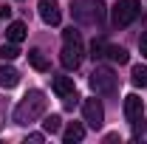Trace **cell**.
Here are the masks:
<instances>
[{
	"label": "cell",
	"instance_id": "cell-1",
	"mask_svg": "<svg viewBox=\"0 0 147 144\" xmlns=\"http://www.w3.org/2000/svg\"><path fill=\"white\" fill-rule=\"evenodd\" d=\"M42 113H45V93L42 90H28L23 96V102L14 108V122L17 124H31Z\"/></svg>",
	"mask_w": 147,
	"mask_h": 144
},
{
	"label": "cell",
	"instance_id": "cell-2",
	"mask_svg": "<svg viewBox=\"0 0 147 144\" xmlns=\"http://www.w3.org/2000/svg\"><path fill=\"white\" fill-rule=\"evenodd\" d=\"M74 20L82 26H96L105 20V3L102 0H74L71 3Z\"/></svg>",
	"mask_w": 147,
	"mask_h": 144
},
{
	"label": "cell",
	"instance_id": "cell-3",
	"mask_svg": "<svg viewBox=\"0 0 147 144\" xmlns=\"http://www.w3.org/2000/svg\"><path fill=\"white\" fill-rule=\"evenodd\" d=\"M116 85H119V79H116V73L105 68V65H96L91 73V88L96 93H102V96H110V93H116Z\"/></svg>",
	"mask_w": 147,
	"mask_h": 144
},
{
	"label": "cell",
	"instance_id": "cell-4",
	"mask_svg": "<svg viewBox=\"0 0 147 144\" xmlns=\"http://www.w3.org/2000/svg\"><path fill=\"white\" fill-rule=\"evenodd\" d=\"M139 0H119L116 6H113V23L119 26V28H125V26H130L133 20L139 17Z\"/></svg>",
	"mask_w": 147,
	"mask_h": 144
},
{
	"label": "cell",
	"instance_id": "cell-5",
	"mask_svg": "<svg viewBox=\"0 0 147 144\" xmlns=\"http://www.w3.org/2000/svg\"><path fill=\"white\" fill-rule=\"evenodd\" d=\"M59 62H62L68 71H76V68L82 65V40H71V42H65V45H62V57H59Z\"/></svg>",
	"mask_w": 147,
	"mask_h": 144
},
{
	"label": "cell",
	"instance_id": "cell-6",
	"mask_svg": "<svg viewBox=\"0 0 147 144\" xmlns=\"http://www.w3.org/2000/svg\"><path fill=\"white\" fill-rule=\"evenodd\" d=\"M82 116H85L88 127L99 130L102 122H105V108H102V102H99V99H85V102H82Z\"/></svg>",
	"mask_w": 147,
	"mask_h": 144
},
{
	"label": "cell",
	"instance_id": "cell-7",
	"mask_svg": "<svg viewBox=\"0 0 147 144\" xmlns=\"http://www.w3.org/2000/svg\"><path fill=\"white\" fill-rule=\"evenodd\" d=\"M142 116H144V102H142V96H136V93L125 96V119H127L130 124H139Z\"/></svg>",
	"mask_w": 147,
	"mask_h": 144
},
{
	"label": "cell",
	"instance_id": "cell-8",
	"mask_svg": "<svg viewBox=\"0 0 147 144\" xmlns=\"http://www.w3.org/2000/svg\"><path fill=\"white\" fill-rule=\"evenodd\" d=\"M37 9H40V17H42L45 26H59L62 11H59V3H57V0H40Z\"/></svg>",
	"mask_w": 147,
	"mask_h": 144
},
{
	"label": "cell",
	"instance_id": "cell-9",
	"mask_svg": "<svg viewBox=\"0 0 147 144\" xmlns=\"http://www.w3.org/2000/svg\"><path fill=\"white\" fill-rule=\"evenodd\" d=\"M51 88H54V93L59 96V99H68V96H74V93H76V88H74V79H71V76H54Z\"/></svg>",
	"mask_w": 147,
	"mask_h": 144
},
{
	"label": "cell",
	"instance_id": "cell-10",
	"mask_svg": "<svg viewBox=\"0 0 147 144\" xmlns=\"http://www.w3.org/2000/svg\"><path fill=\"white\" fill-rule=\"evenodd\" d=\"M26 34H28V28H26V23H20V20H14V23L6 28L9 42H23V40H26Z\"/></svg>",
	"mask_w": 147,
	"mask_h": 144
},
{
	"label": "cell",
	"instance_id": "cell-11",
	"mask_svg": "<svg viewBox=\"0 0 147 144\" xmlns=\"http://www.w3.org/2000/svg\"><path fill=\"white\" fill-rule=\"evenodd\" d=\"M85 139V127L82 124H68L62 130V141L65 144H74V141H82Z\"/></svg>",
	"mask_w": 147,
	"mask_h": 144
},
{
	"label": "cell",
	"instance_id": "cell-12",
	"mask_svg": "<svg viewBox=\"0 0 147 144\" xmlns=\"http://www.w3.org/2000/svg\"><path fill=\"white\" fill-rule=\"evenodd\" d=\"M20 82V73L14 68H0V88H14Z\"/></svg>",
	"mask_w": 147,
	"mask_h": 144
},
{
	"label": "cell",
	"instance_id": "cell-13",
	"mask_svg": "<svg viewBox=\"0 0 147 144\" xmlns=\"http://www.w3.org/2000/svg\"><path fill=\"white\" fill-rule=\"evenodd\" d=\"M130 79H133V85L136 88H147V65H133V71H130Z\"/></svg>",
	"mask_w": 147,
	"mask_h": 144
},
{
	"label": "cell",
	"instance_id": "cell-14",
	"mask_svg": "<svg viewBox=\"0 0 147 144\" xmlns=\"http://www.w3.org/2000/svg\"><path fill=\"white\" fill-rule=\"evenodd\" d=\"M28 62L34 65L37 71H48V68H51V65H48V59L42 57V51H40V48H31V51H28Z\"/></svg>",
	"mask_w": 147,
	"mask_h": 144
},
{
	"label": "cell",
	"instance_id": "cell-15",
	"mask_svg": "<svg viewBox=\"0 0 147 144\" xmlns=\"http://www.w3.org/2000/svg\"><path fill=\"white\" fill-rule=\"evenodd\" d=\"M105 57H110L113 62H119V65H125L130 57H127V51L122 48V45H108V51H105Z\"/></svg>",
	"mask_w": 147,
	"mask_h": 144
},
{
	"label": "cell",
	"instance_id": "cell-16",
	"mask_svg": "<svg viewBox=\"0 0 147 144\" xmlns=\"http://www.w3.org/2000/svg\"><path fill=\"white\" fill-rule=\"evenodd\" d=\"M42 127H45V133H59V130H62V119H59L57 113H51V116L42 119Z\"/></svg>",
	"mask_w": 147,
	"mask_h": 144
},
{
	"label": "cell",
	"instance_id": "cell-17",
	"mask_svg": "<svg viewBox=\"0 0 147 144\" xmlns=\"http://www.w3.org/2000/svg\"><path fill=\"white\" fill-rule=\"evenodd\" d=\"M0 57H3V59H17V57H20L17 42H9V45H3V48H0Z\"/></svg>",
	"mask_w": 147,
	"mask_h": 144
},
{
	"label": "cell",
	"instance_id": "cell-18",
	"mask_svg": "<svg viewBox=\"0 0 147 144\" xmlns=\"http://www.w3.org/2000/svg\"><path fill=\"white\" fill-rule=\"evenodd\" d=\"M105 51H108V42H93V45H91V57H93V59H102Z\"/></svg>",
	"mask_w": 147,
	"mask_h": 144
},
{
	"label": "cell",
	"instance_id": "cell-19",
	"mask_svg": "<svg viewBox=\"0 0 147 144\" xmlns=\"http://www.w3.org/2000/svg\"><path fill=\"white\" fill-rule=\"evenodd\" d=\"M139 48H142V57L147 59V34H142V40H139Z\"/></svg>",
	"mask_w": 147,
	"mask_h": 144
},
{
	"label": "cell",
	"instance_id": "cell-20",
	"mask_svg": "<svg viewBox=\"0 0 147 144\" xmlns=\"http://www.w3.org/2000/svg\"><path fill=\"white\" fill-rule=\"evenodd\" d=\"M28 141H34V144H40V141H42V133H31V136H28Z\"/></svg>",
	"mask_w": 147,
	"mask_h": 144
},
{
	"label": "cell",
	"instance_id": "cell-21",
	"mask_svg": "<svg viewBox=\"0 0 147 144\" xmlns=\"http://www.w3.org/2000/svg\"><path fill=\"white\" fill-rule=\"evenodd\" d=\"M105 141H108V144H113V141H119V133H108V136H105Z\"/></svg>",
	"mask_w": 147,
	"mask_h": 144
},
{
	"label": "cell",
	"instance_id": "cell-22",
	"mask_svg": "<svg viewBox=\"0 0 147 144\" xmlns=\"http://www.w3.org/2000/svg\"><path fill=\"white\" fill-rule=\"evenodd\" d=\"M3 122H6V105L0 102V127H3Z\"/></svg>",
	"mask_w": 147,
	"mask_h": 144
},
{
	"label": "cell",
	"instance_id": "cell-23",
	"mask_svg": "<svg viewBox=\"0 0 147 144\" xmlns=\"http://www.w3.org/2000/svg\"><path fill=\"white\" fill-rule=\"evenodd\" d=\"M9 11H11V9H0V20H3V17H9Z\"/></svg>",
	"mask_w": 147,
	"mask_h": 144
}]
</instances>
